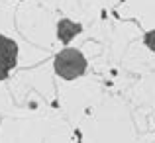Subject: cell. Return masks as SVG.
Wrapping results in <instances>:
<instances>
[{
  "label": "cell",
  "mask_w": 155,
  "mask_h": 143,
  "mask_svg": "<svg viewBox=\"0 0 155 143\" xmlns=\"http://www.w3.org/2000/svg\"><path fill=\"white\" fill-rule=\"evenodd\" d=\"M87 71V59L79 49L65 47L55 55V73L65 80H73L84 75Z\"/></svg>",
  "instance_id": "6da1fadb"
},
{
  "label": "cell",
  "mask_w": 155,
  "mask_h": 143,
  "mask_svg": "<svg viewBox=\"0 0 155 143\" xmlns=\"http://www.w3.org/2000/svg\"><path fill=\"white\" fill-rule=\"evenodd\" d=\"M18 63V43L0 34V80L8 79Z\"/></svg>",
  "instance_id": "7a4b0ae2"
},
{
  "label": "cell",
  "mask_w": 155,
  "mask_h": 143,
  "mask_svg": "<svg viewBox=\"0 0 155 143\" xmlns=\"http://www.w3.org/2000/svg\"><path fill=\"white\" fill-rule=\"evenodd\" d=\"M81 31H83V26L73 22V20H69V18H61L59 22H57V37L63 43H69L75 35H79Z\"/></svg>",
  "instance_id": "3957f363"
},
{
  "label": "cell",
  "mask_w": 155,
  "mask_h": 143,
  "mask_svg": "<svg viewBox=\"0 0 155 143\" xmlns=\"http://www.w3.org/2000/svg\"><path fill=\"white\" fill-rule=\"evenodd\" d=\"M143 41H145V45L151 49V51H155V30H151V31H147V34H145Z\"/></svg>",
  "instance_id": "277c9868"
}]
</instances>
